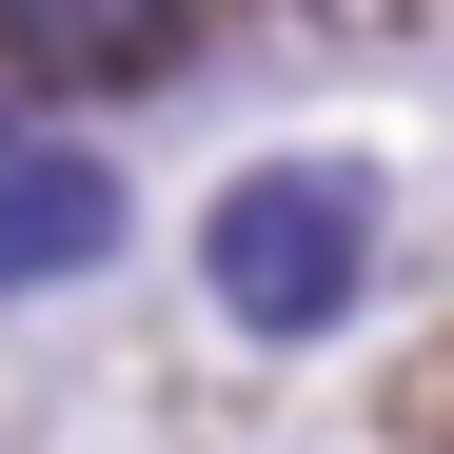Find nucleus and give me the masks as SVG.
Listing matches in <instances>:
<instances>
[{
	"mask_svg": "<svg viewBox=\"0 0 454 454\" xmlns=\"http://www.w3.org/2000/svg\"><path fill=\"white\" fill-rule=\"evenodd\" d=\"M198 296H217L238 336H336L356 296H375V178H356V159H257V178H217Z\"/></svg>",
	"mask_w": 454,
	"mask_h": 454,
	"instance_id": "f257e3e1",
	"label": "nucleus"
},
{
	"mask_svg": "<svg viewBox=\"0 0 454 454\" xmlns=\"http://www.w3.org/2000/svg\"><path fill=\"white\" fill-rule=\"evenodd\" d=\"M119 238V178L99 159H59V138H20L0 119V296H40V277H80Z\"/></svg>",
	"mask_w": 454,
	"mask_h": 454,
	"instance_id": "f03ea898",
	"label": "nucleus"
},
{
	"mask_svg": "<svg viewBox=\"0 0 454 454\" xmlns=\"http://www.w3.org/2000/svg\"><path fill=\"white\" fill-rule=\"evenodd\" d=\"M198 20H138V0H119V20H59V0H40V20H20V59H178Z\"/></svg>",
	"mask_w": 454,
	"mask_h": 454,
	"instance_id": "7ed1b4c3",
	"label": "nucleus"
}]
</instances>
